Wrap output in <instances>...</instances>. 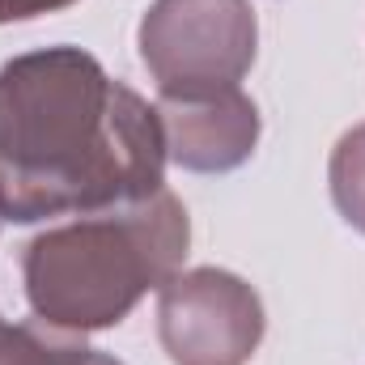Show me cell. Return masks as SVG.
Instances as JSON below:
<instances>
[{
	"mask_svg": "<svg viewBox=\"0 0 365 365\" xmlns=\"http://www.w3.org/2000/svg\"><path fill=\"white\" fill-rule=\"evenodd\" d=\"M77 0H0V26L9 21H34V17H47V13H60Z\"/></svg>",
	"mask_w": 365,
	"mask_h": 365,
	"instance_id": "cell-8",
	"label": "cell"
},
{
	"mask_svg": "<svg viewBox=\"0 0 365 365\" xmlns=\"http://www.w3.org/2000/svg\"><path fill=\"white\" fill-rule=\"evenodd\" d=\"M264 327L259 293L225 268L175 272L158 289V340L175 365H247Z\"/></svg>",
	"mask_w": 365,
	"mask_h": 365,
	"instance_id": "cell-4",
	"label": "cell"
},
{
	"mask_svg": "<svg viewBox=\"0 0 365 365\" xmlns=\"http://www.w3.org/2000/svg\"><path fill=\"white\" fill-rule=\"evenodd\" d=\"M191 217L175 191L86 212L43 230L21 251V284L34 319L64 331H106L136 302L162 289L182 268Z\"/></svg>",
	"mask_w": 365,
	"mask_h": 365,
	"instance_id": "cell-2",
	"label": "cell"
},
{
	"mask_svg": "<svg viewBox=\"0 0 365 365\" xmlns=\"http://www.w3.org/2000/svg\"><path fill=\"white\" fill-rule=\"evenodd\" d=\"M166 158L191 175H230L251 162L259 145V106L242 90L208 98H162L158 102Z\"/></svg>",
	"mask_w": 365,
	"mask_h": 365,
	"instance_id": "cell-5",
	"label": "cell"
},
{
	"mask_svg": "<svg viewBox=\"0 0 365 365\" xmlns=\"http://www.w3.org/2000/svg\"><path fill=\"white\" fill-rule=\"evenodd\" d=\"M0 365H123L119 357L90 349L77 331L51 327L43 319L4 323L0 319Z\"/></svg>",
	"mask_w": 365,
	"mask_h": 365,
	"instance_id": "cell-6",
	"label": "cell"
},
{
	"mask_svg": "<svg viewBox=\"0 0 365 365\" xmlns=\"http://www.w3.org/2000/svg\"><path fill=\"white\" fill-rule=\"evenodd\" d=\"M136 47L162 98L242 90L259 56V17L251 0H153Z\"/></svg>",
	"mask_w": 365,
	"mask_h": 365,
	"instance_id": "cell-3",
	"label": "cell"
},
{
	"mask_svg": "<svg viewBox=\"0 0 365 365\" xmlns=\"http://www.w3.org/2000/svg\"><path fill=\"white\" fill-rule=\"evenodd\" d=\"M0 221H4V217H0Z\"/></svg>",
	"mask_w": 365,
	"mask_h": 365,
	"instance_id": "cell-9",
	"label": "cell"
},
{
	"mask_svg": "<svg viewBox=\"0 0 365 365\" xmlns=\"http://www.w3.org/2000/svg\"><path fill=\"white\" fill-rule=\"evenodd\" d=\"M327 182H331V200L336 212L365 234V123L349 128L327 162Z\"/></svg>",
	"mask_w": 365,
	"mask_h": 365,
	"instance_id": "cell-7",
	"label": "cell"
},
{
	"mask_svg": "<svg viewBox=\"0 0 365 365\" xmlns=\"http://www.w3.org/2000/svg\"><path fill=\"white\" fill-rule=\"evenodd\" d=\"M158 106L81 47H38L0 68V217L34 225L166 187Z\"/></svg>",
	"mask_w": 365,
	"mask_h": 365,
	"instance_id": "cell-1",
	"label": "cell"
}]
</instances>
